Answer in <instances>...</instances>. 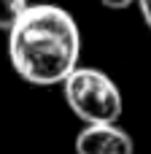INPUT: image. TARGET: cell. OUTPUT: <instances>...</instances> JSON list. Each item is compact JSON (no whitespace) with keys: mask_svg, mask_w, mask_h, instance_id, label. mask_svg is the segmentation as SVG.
I'll list each match as a JSON object with an SVG mask.
<instances>
[{"mask_svg":"<svg viewBox=\"0 0 151 154\" xmlns=\"http://www.w3.org/2000/svg\"><path fill=\"white\" fill-rule=\"evenodd\" d=\"M8 57L27 84H62L81 57V32L73 14L54 3H30L8 30Z\"/></svg>","mask_w":151,"mask_h":154,"instance_id":"cell-1","label":"cell"},{"mask_svg":"<svg viewBox=\"0 0 151 154\" xmlns=\"http://www.w3.org/2000/svg\"><path fill=\"white\" fill-rule=\"evenodd\" d=\"M62 97L84 125L119 122L124 111L122 89L116 87V81L100 68L89 65H76L62 79Z\"/></svg>","mask_w":151,"mask_h":154,"instance_id":"cell-2","label":"cell"},{"mask_svg":"<svg viewBox=\"0 0 151 154\" xmlns=\"http://www.w3.org/2000/svg\"><path fill=\"white\" fill-rule=\"evenodd\" d=\"M76 154H135V141L116 122L84 125L76 135Z\"/></svg>","mask_w":151,"mask_h":154,"instance_id":"cell-3","label":"cell"},{"mask_svg":"<svg viewBox=\"0 0 151 154\" xmlns=\"http://www.w3.org/2000/svg\"><path fill=\"white\" fill-rule=\"evenodd\" d=\"M30 5V0H0V30L8 32L11 24L22 16V11Z\"/></svg>","mask_w":151,"mask_h":154,"instance_id":"cell-4","label":"cell"},{"mask_svg":"<svg viewBox=\"0 0 151 154\" xmlns=\"http://www.w3.org/2000/svg\"><path fill=\"white\" fill-rule=\"evenodd\" d=\"M135 3H138V0H100V5L111 8V11H124V8L135 5Z\"/></svg>","mask_w":151,"mask_h":154,"instance_id":"cell-5","label":"cell"},{"mask_svg":"<svg viewBox=\"0 0 151 154\" xmlns=\"http://www.w3.org/2000/svg\"><path fill=\"white\" fill-rule=\"evenodd\" d=\"M135 5L140 8V16H143V22H146V27L151 30V0H138Z\"/></svg>","mask_w":151,"mask_h":154,"instance_id":"cell-6","label":"cell"}]
</instances>
